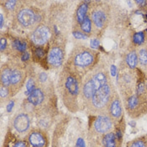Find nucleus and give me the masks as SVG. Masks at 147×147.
Listing matches in <instances>:
<instances>
[{"instance_id":"26","label":"nucleus","mask_w":147,"mask_h":147,"mask_svg":"<svg viewBox=\"0 0 147 147\" xmlns=\"http://www.w3.org/2000/svg\"><path fill=\"white\" fill-rule=\"evenodd\" d=\"M74 37L78 39H86L87 38V36L84 34H83L80 32H74L73 33Z\"/></svg>"},{"instance_id":"16","label":"nucleus","mask_w":147,"mask_h":147,"mask_svg":"<svg viewBox=\"0 0 147 147\" xmlns=\"http://www.w3.org/2000/svg\"><path fill=\"white\" fill-rule=\"evenodd\" d=\"M88 5L84 3L80 6L77 12V20L80 23H82L85 19V14L87 12Z\"/></svg>"},{"instance_id":"27","label":"nucleus","mask_w":147,"mask_h":147,"mask_svg":"<svg viewBox=\"0 0 147 147\" xmlns=\"http://www.w3.org/2000/svg\"><path fill=\"white\" fill-rule=\"evenodd\" d=\"M129 147H146V145L143 141L137 140L132 143Z\"/></svg>"},{"instance_id":"20","label":"nucleus","mask_w":147,"mask_h":147,"mask_svg":"<svg viewBox=\"0 0 147 147\" xmlns=\"http://www.w3.org/2000/svg\"><path fill=\"white\" fill-rule=\"evenodd\" d=\"M12 45L14 48H15L16 50L20 52H23L26 49L27 44L26 42L22 43L19 40H15L13 42Z\"/></svg>"},{"instance_id":"1","label":"nucleus","mask_w":147,"mask_h":147,"mask_svg":"<svg viewBox=\"0 0 147 147\" xmlns=\"http://www.w3.org/2000/svg\"><path fill=\"white\" fill-rule=\"evenodd\" d=\"M110 88L109 85L102 86L95 91L92 96V104L97 109L104 107L109 101Z\"/></svg>"},{"instance_id":"17","label":"nucleus","mask_w":147,"mask_h":147,"mask_svg":"<svg viewBox=\"0 0 147 147\" xmlns=\"http://www.w3.org/2000/svg\"><path fill=\"white\" fill-rule=\"evenodd\" d=\"M127 62L130 68H134L137 65V57L135 52L130 53L127 55Z\"/></svg>"},{"instance_id":"2","label":"nucleus","mask_w":147,"mask_h":147,"mask_svg":"<svg viewBox=\"0 0 147 147\" xmlns=\"http://www.w3.org/2000/svg\"><path fill=\"white\" fill-rule=\"evenodd\" d=\"M28 141V147H47L46 137L41 131L34 130L30 132Z\"/></svg>"},{"instance_id":"4","label":"nucleus","mask_w":147,"mask_h":147,"mask_svg":"<svg viewBox=\"0 0 147 147\" xmlns=\"http://www.w3.org/2000/svg\"><path fill=\"white\" fill-rule=\"evenodd\" d=\"M15 130L20 133H23L28 130L30 126V120L25 114H20L15 118L13 122Z\"/></svg>"},{"instance_id":"15","label":"nucleus","mask_w":147,"mask_h":147,"mask_svg":"<svg viewBox=\"0 0 147 147\" xmlns=\"http://www.w3.org/2000/svg\"><path fill=\"white\" fill-rule=\"evenodd\" d=\"M111 115L115 118H119L121 115L122 109L120 103L118 100H115L112 102L110 107Z\"/></svg>"},{"instance_id":"44","label":"nucleus","mask_w":147,"mask_h":147,"mask_svg":"<svg viewBox=\"0 0 147 147\" xmlns=\"http://www.w3.org/2000/svg\"></svg>"},{"instance_id":"3","label":"nucleus","mask_w":147,"mask_h":147,"mask_svg":"<svg viewBox=\"0 0 147 147\" xmlns=\"http://www.w3.org/2000/svg\"><path fill=\"white\" fill-rule=\"evenodd\" d=\"M50 30L46 26H40L34 32L32 40L37 45H42L47 41L50 36Z\"/></svg>"},{"instance_id":"30","label":"nucleus","mask_w":147,"mask_h":147,"mask_svg":"<svg viewBox=\"0 0 147 147\" xmlns=\"http://www.w3.org/2000/svg\"><path fill=\"white\" fill-rule=\"evenodd\" d=\"M76 147H85V142L83 139L79 138L77 139Z\"/></svg>"},{"instance_id":"34","label":"nucleus","mask_w":147,"mask_h":147,"mask_svg":"<svg viewBox=\"0 0 147 147\" xmlns=\"http://www.w3.org/2000/svg\"><path fill=\"white\" fill-rule=\"evenodd\" d=\"M12 147H28L27 144L25 142L22 141H18L15 142V143L12 146Z\"/></svg>"},{"instance_id":"24","label":"nucleus","mask_w":147,"mask_h":147,"mask_svg":"<svg viewBox=\"0 0 147 147\" xmlns=\"http://www.w3.org/2000/svg\"><path fill=\"white\" fill-rule=\"evenodd\" d=\"M138 104V100L136 96H132L129 98L128 100V106L131 109H135Z\"/></svg>"},{"instance_id":"35","label":"nucleus","mask_w":147,"mask_h":147,"mask_svg":"<svg viewBox=\"0 0 147 147\" xmlns=\"http://www.w3.org/2000/svg\"><path fill=\"white\" fill-rule=\"evenodd\" d=\"M14 106V102L13 100H10V102H9L8 105H7V107H6L7 112H11V111L13 109V108Z\"/></svg>"},{"instance_id":"32","label":"nucleus","mask_w":147,"mask_h":147,"mask_svg":"<svg viewBox=\"0 0 147 147\" xmlns=\"http://www.w3.org/2000/svg\"><path fill=\"white\" fill-rule=\"evenodd\" d=\"M7 41L6 39L2 38L0 40V49L1 51H3L5 49L7 46Z\"/></svg>"},{"instance_id":"31","label":"nucleus","mask_w":147,"mask_h":147,"mask_svg":"<svg viewBox=\"0 0 147 147\" xmlns=\"http://www.w3.org/2000/svg\"><path fill=\"white\" fill-rule=\"evenodd\" d=\"M9 91L5 87H2L0 90V96L2 98H5L8 95Z\"/></svg>"},{"instance_id":"5","label":"nucleus","mask_w":147,"mask_h":147,"mask_svg":"<svg viewBox=\"0 0 147 147\" xmlns=\"http://www.w3.org/2000/svg\"><path fill=\"white\" fill-rule=\"evenodd\" d=\"M96 131L100 134L107 132L112 127V122L109 117L105 116H99L94 123Z\"/></svg>"},{"instance_id":"38","label":"nucleus","mask_w":147,"mask_h":147,"mask_svg":"<svg viewBox=\"0 0 147 147\" xmlns=\"http://www.w3.org/2000/svg\"><path fill=\"white\" fill-rule=\"evenodd\" d=\"M30 54L28 53V52H26L25 54H24L23 55H22V57H21V60L23 61H26L27 60H28V59H30Z\"/></svg>"},{"instance_id":"10","label":"nucleus","mask_w":147,"mask_h":147,"mask_svg":"<svg viewBox=\"0 0 147 147\" xmlns=\"http://www.w3.org/2000/svg\"><path fill=\"white\" fill-rule=\"evenodd\" d=\"M65 86L67 90L72 95H77L79 92V85L77 80L73 77H69L67 78L65 82Z\"/></svg>"},{"instance_id":"6","label":"nucleus","mask_w":147,"mask_h":147,"mask_svg":"<svg viewBox=\"0 0 147 147\" xmlns=\"http://www.w3.org/2000/svg\"><path fill=\"white\" fill-rule=\"evenodd\" d=\"M18 20L22 25L28 27L32 25L36 21V16L34 12L28 9H24L19 13Z\"/></svg>"},{"instance_id":"29","label":"nucleus","mask_w":147,"mask_h":147,"mask_svg":"<svg viewBox=\"0 0 147 147\" xmlns=\"http://www.w3.org/2000/svg\"><path fill=\"white\" fill-rule=\"evenodd\" d=\"M16 1H14V0L9 1L6 2L5 6L7 7V9L10 10V9H13L14 7H15V5H16Z\"/></svg>"},{"instance_id":"43","label":"nucleus","mask_w":147,"mask_h":147,"mask_svg":"<svg viewBox=\"0 0 147 147\" xmlns=\"http://www.w3.org/2000/svg\"><path fill=\"white\" fill-rule=\"evenodd\" d=\"M54 29H55V33H56V34H59V30H58V29H57V26H55Z\"/></svg>"},{"instance_id":"22","label":"nucleus","mask_w":147,"mask_h":147,"mask_svg":"<svg viewBox=\"0 0 147 147\" xmlns=\"http://www.w3.org/2000/svg\"><path fill=\"white\" fill-rule=\"evenodd\" d=\"M144 41V34L142 32H138L134 34V41L137 45L142 44Z\"/></svg>"},{"instance_id":"37","label":"nucleus","mask_w":147,"mask_h":147,"mask_svg":"<svg viewBox=\"0 0 147 147\" xmlns=\"http://www.w3.org/2000/svg\"><path fill=\"white\" fill-rule=\"evenodd\" d=\"M35 54L36 57H42L44 55V52L41 49H37L35 50Z\"/></svg>"},{"instance_id":"14","label":"nucleus","mask_w":147,"mask_h":147,"mask_svg":"<svg viewBox=\"0 0 147 147\" xmlns=\"http://www.w3.org/2000/svg\"><path fill=\"white\" fill-rule=\"evenodd\" d=\"M96 90L95 86L91 80L88 82L84 86L83 92L85 98L87 99H90L92 98Z\"/></svg>"},{"instance_id":"13","label":"nucleus","mask_w":147,"mask_h":147,"mask_svg":"<svg viewBox=\"0 0 147 147\" xmlns=\"http://www.w3.org/2000/svg\"><path fill=\"white\" fill-rule=\"evenodd\" d=\"M115 134L110 132L107 134L102 139V144L104 147H116Z\"/></svg>"},{"instance_id":"19","label":"nucleus","mask_w":147,"mask_h":147,"mask_svg":"<svg viewBox=\"0 0 147 147\" xmlns=\"http://www.w3.org/2000/svg\"><path fill=\"white\" fill-rule=\"evenodd\" d=\"M21 79V74L19 71H12L11 78H10V83L12 84H15L18 83Z\"/></svg>"},{"instance_id":"42","label":"nucleus","mask_w":147,"mask_h":147,"mask_svg":"<svg viewBox=\"0 0 147 147\" xmlns=\"http://www.w3.org/2000/svg\"><path fill=\"white\" fill-rule=\"evenodd\" d=\"M136 2L139 4H142V5L145 3V1H136Z\"/></svg>"},{"instance_id":"8","label":"nucleus","mask_w":147,"mask_h":147,"mask_svg":"<svg viewBox=\"0 0 147 147\" xmlns=\"http://www.w3.org/2000/svg\"><path fill=\"white\" fill-rule=\"evenodd\" d=\"M93 57L88 52H82L76 55L75 58V64L80 67H86L92 63Z\"/></svg>"},{"instance_id":"9","label":"nucleus","mask_w":147,"mask_h":147,"mask_svg":"<svg viewBox=\"0 0 147 147\" xmlns=\"http://www.w3.org/2000/svg\"><path fill=\"white\" fill-rule=\"evenodd\" d=\"M44 100V95L40 89H34L28 98V102L34 106L40 105Z\"/></svg>"},{"instance_id":"7","label":"nucleus","mask_w":147,"mask_h":147,"mask_svg":"<svg viewBox=\"0 0 147 147\" xmlns=\"http://www.w3.org/2000/svg\"><path fill=\"white\" fill-rule=\"evenodd\" d=\"M63 53L59 48H54L51 51L48 57L49 63L55 67H58L62 63Z\"/></svg>"},{"instance_id":"18","label":"nucleus","mask_w":147,"mask_h":147,"mask_svg":"<svg viewBox=\"0 0 147 147\" xmlns=\"http://www.w3.org/2000/svg\"><path fill=\"white\" fill-rule=\"evenodd\" d=\"M12 71L9 69H5L2 73L1 80L3 85L6 86H9L10 83V78L11 75Z\"/></svg>"},{"instance_id":"39","label":"nucleus","mask_w":147,"mask_h":147,"mask_svg":"<svg viewBox=\"0 0 147 147\" xmlns=\"http://www.w3.org/2000/svg\"><path fill=\"white\" fill-rule=\"evenodd\" d=\"M116 138L118 139V140H121L122 139V134L121 131L120 130H117V131H116Z\"/></svg>"},{"instance_id":"28","label":"nucleus","mask_w":147,"mask_h":147,"mask_svg":"<svg viewBox=\"0 0 147 147\" xmlns=\"http://www.w3.org/2000/svg\"><path fill=\"white\" fill-rule=\"evenodd\" d=\"M100 41L99 40L97 39H94L91 40L90 41V47L91 48L94 49H97L100 46Z\"/></svg>"},{"instance_id":"40","label":"nucleus","mask_w":147,"mask_h":147,"mask_svg":"<svg viewBox=\"0 0 147 147\" xmlns=\"http://www.w3.org/2000/svg\"><path fill=\"white\" fill-rule=\"evenodd\" d=\"M144 90V86H143L142 84H140L138 85V87L137 88V93L138 94H140L142 93Z\"/></svg>"},{"instance_id":"12","label":"nucleus","mask_w":147,"mask_h":147,"mask_svg":"<svg viewBox=\"0 0 147 147\" xmlns=\"http://www.w3.org/2000/svg\"><path fill=\"white\" fill-rule=\"evenodd\" d=\"M92 80L95 86L96 90L105 85L107 82V78L105 74L102 73H99L94 76Z\"/></svg>"},{"instance_id":"25","label":"nucleus","mask_w":147,"mask_h":147,"mask_svg":"<svg viewBox=\"0 0 147 147\" xmlns=\"http://www.w3.org/2000/svg\"><path fill=\"white\" fill-rule=\"evenodd\" d=\"M139 59L140 61L143 65L147 64V53L146 51L144 49H142L139 52Z\"/></svg>"},{"instance_id":"41","label":"nucleus","mask_w":147,"mask_h":147,"mask_svg":"<svg viewBox=\"0 0 147 147\" xmlns=\"http://www.w3.org/2000/svg\"><path fill=\"white\" fill-rule=\"evenodd\" d=\"M0 26H1V29H2L3 25V15L2 14H0Z\"/></svg>"},{"instance_id":"11","label":"nucleus","mask_w":147,"mask_h":147,"mask_svg":"<svg viewBox=\"0 0 147 147\" xmlns=\"http://www.w3.org/2000/svg\"><path fill=\"white\" fill-rule=\"evenodd\" d=\"M92 19L95 25L99 28L103 27L106 20V16L104 12L101 11H97L93 13Z\"/></svg>"},{"instance_id":"36","label":"nucleus","mask_w":147,"mask_h":147,"mask_svg":"<svg viewBox=\"0 0 147 147\" xmlns=\"http://www.w3.org/2000/svg\"><path fill=\"white\" fill-rule=\"evenodd\" d=\"M117 73V68L115 65H112L110 67V74L113 77H115Z\"/></svg>"},{"instance_id":"23","label":"nucleus","mask_w":147,"mask_h":147,"mask_svg":"<svg viewBox=\"0 0 147 147\" xmlns=\"http://www.w3.org/2000/svg\"><path fill=\"white\" fill-rule=\"evenodd\" d=\"M35 84L34 82L32 79H30L27 82L26 84V88L27 91H26L25 94L26 95H30L32 92L34 90Z\"/></svg>"},{"instance_id":"33","label":"nucleus","mask_w":147,"mask_h":147,"mask_svg":"<svg viewBox=\"0 0 147 147\" xmlns=\"http://www.w3.org/2000/svg\"><path fill=\"white\" fill-rule=\"evenodd\" d=\"M39 78L40 82H45L48 79V76L45 73L42 72V73L40 74L39 76Z\"/></svg>"},{"instance_id":"21","label":"nucleus","mask_w":147,"mask_h":147,"mask_svg":"<svg viewBox=\"0 0 147 147\" xmlns=\"http://www.w3.org/2000/svg\"><path fill=\"white\" fill-rule=\"evenodd\" d=\"M82 29L85 32L89 33L91 30V22L90 19L86 17L82 25Z\"/></svg>"}]
</instances>
